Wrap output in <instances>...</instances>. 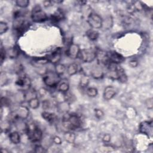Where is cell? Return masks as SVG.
I'll return each mask as SVG.
<instances>
[{
  "label": "cell",
  "mask_w": 153,
  "mask_h": 153,
  "mask_svg": "<svg viewBox=\"0 0 153 153\" xmlns=\"http://www.w3.org/2000/svg\"><path fill=\"white\" fill-rule=\"evenodd\" d=\"M63 126L69 130L76 129L81 126V118L76 114L65 113L62 119Z\"/></svg>",
  "instance_id": "6da1fadb"
},
{
  "label": "cell",
  "mask_w": 153,
  "mask_h": 153,
  "mask_svg": "<svg viewBox=\"0 0 153 153\" xmlns=\"http://www.w3.org/2000/svg\"><path fill=\"white\" fill-rule=\"evenodd\" d=\"M26 130L28 138L32 142L39 141L42 136V133L41 129L34 124H30L26 126Z\"/></svg>",
  "instance_id": "7a4b0ae2"
},
{
  "label": "cell",
  "mask_w": 153,
  "mask_h": 153,
  "mask_svg": "<svg viewBox=\"0 0 153 153\" xmlns=\"http://www.w3.org/2000/svg\"><path fill=\"white\" fill-rule=\"evenodd\" d=\"M43 81L46 85L50 87H54L57 86L60 80L59 75H57L56 72L48 71L44 75Z\"/></svg>",
  "instance_id": "3957f363"
},
{
  "label": "cell",
  "mask_w": 153,
  "mask_h": 153,
  "mask_svg": "<svg viewBox=\"0 0 153 153\" xmlns=\"http://www.w3.org/2000/svg\"><path fill=\"white\" fill-rule=\"evenodd\" d=\"M31 18L36 23L44 22L48 19L46 13L42 10L39 5H35L33 8L31 13Z\"/></svg>",
  "instance_id": "277c9868"
},
{
  "label": "cell",
  "mask_w": 153,
  "mask_h": 153,
  "mask_svg": "<svg viewBox=\"0 0 153 153\" xmlns=\"http://www.w3.org/2000/svg\"><path fill=\"white\" fill-rule=\"evenodd\" d=\"M29 111L28 108L25 106H20L16 111L11 114V118L13 121L18 120H25L29 116Z\"/></svg>",
  "instance_id": "5b68a950"
},
{
  "label": "cell",
  "mask_w": 153,
  "mask_h": 153,
  "mask_svg": "<svg viewBox=\"0 0 153 153\" xmlns=\"http://www.w3.org/2000/svg\"><path fill=\"white\" fill-rule=\"evenodd\" d=\"M79 57L82 62L85 63H90L96 59V51L91 48L82 49L80 50Z\"/></svg>",
  "instance_id": "8992f818"
},
{
  "label": "cell",
  "mask_w": 153,
  "mask_h": 153,
  "mask_svg": "<svg viewBox=\"0 0 153 153\" xmlns=\"http://www.w3.org/2000/svg\"><path fill=\"white\" fill-rule=\"evenodd\" d=\"M87 22L93 29H99L103 26V20L98 14L91 13L87 17Z\"/></svg>",
  "instance_id": "52a82bcc"
},
{
  "label": "cell",
  "mask_w": 153,
  "mask_h": 153,
  "mask_svg": "<svg viewBox=\"0 0 153 153\" xmlns=\"http://www.w3.org/2000/svg\"><path fill=\"white\" fill-rule=\"evenodd\" d=\"M16 85L19 87L20 90L25 92L29 90L30 85V80L27 76L23 75L20 76L16 81Z\"/></svg>",
  "instance_id": "ba28073f"
},
{
  "label": "cell",
  "mask_w": 153,
  "mask_h": 153,
  "mask_svg": "<svg viewBox=\"0 0 153 153\" xmlns=\"http://www.w3.org/2000/svg\"><path fill=\"white\" fill-rule=\"evenodd\" d=\"M80 50L78 45L71 43L66 50V55L71 59H76L79 56Z\"/></svg>",
  "instance_id": "9c48e42d"
},
{
  "label": "cell",
  "mask_w": 153,
  "mask_h": 153,
  "mask_svg": "<svg viewBox=\"0 0 153 153\" xmlns=\"http://www.w3.org/2000/svg\"><path fill=\"white\" fill-rule=\"evenodd\" d=\"M109 60L111 63H113L115 64H119L122 63L124 60V57L118 53L112 51L108 53Z\"/></svg>",
  "instance_id": "30bf717a"
},
{
  "label": "cell",
  "mask_w": 153,
  "mask_h": 153,
  "mask_svg": "<svg viewBox=\"0 0 153 153\" xmlns=\"http://www.w3.org/2000/svg\"><path fill=\"white\" fill-rule=\"evenodd\" d=\"M61 50L60 48H57L52 52L50 54L48 55L47 57L48 62L53 64H57L61 59Z\"/></svg>",
  "instance_id": "8fae6325"
},
{
  "label": "cell",
  "mask_w": 153,
  "mask_h": 153,
  "mask_svg": "<svg viewBox=\"0 0 153 153\" xmlns=\"http://www.w3.org/2000/svg\"><path fill=\"white\" fill-rule=\"evenodd\" d=\"M28 22L23 20H19L14 24V29L18 33H22L28 28Z\"/></svg>",
  "instance_id": "7c38bea8"
},
{
  "label": "cell",
  "mask_w": 153,
  "mask_h": 153,
  "mask_svg": "<svg viewBox=\"0 0 153 153\" xmlns=\"http://www.w3.org/2000/svg\"><path fill=\"white\" fill-rule=\"evenodd\" d=\"M96 58L97 59V61L101 64L108 65L110 63L109 60L108 53L102 50H99L96 51Z\"/></svg>",
  "instance_id": "4fadbf2b"
},
{
  "label": "cell",
  "mask_w": 153,
  "mask_h": 153,
  "mask_svg": "<svg viewBox=\"0 0 153 153\" xmlns=\"http://www.w3.org/2000/svg\"><path fill=\"white\" fill-rule=\"evenodd\" d=\"M116 79L123 83H124L127 81V76L124 70L118 65H117L116 68Z\"/></svg>",
  "instance_id": "5bb4252c"
},
{
  "label": "cell",
  "mask_w": 153,
  "mask_h": 153,
  "mask_svg": "<svg viewBox=\"0 0 153 153\" xmlns=\"http://www.w3.org/2000/svg\"><path fill=\"white\" fill-rule=\"evenodd\" d=\"M116 94V90L114 87L112 86H108L106 87L103 91V98L106 100H109L112 99Z\"/></svg>",
  "instance_id": "9a60e30c"
},
{
  "label": "cell",
  "mask_w": 153,
  "mask_h": 153,
  "mask_svg": "<svg viewBox=\"0 0 153 153\" xmlns=\"http://www.w3.org/2000/svg\"><path fill=\"white\" fill-rule=\"evenodd\" d=\"M152 123H149V122H143L140 124V130L141 132L146 134H152Z\"/></svg>",
  "instance_id": "2e32d148"
},
{
  "label": "cell",
  "mask_w": 153,
  "mask_h": 153,
  "mask_svg": "<svg viewBox=\"0 0 153 153\" xmlns=\"http://www.w3.org/2000/svg\"><path fill=\"white\" fill-rule=\"evenodd\" d=\"M57 87L59 91L66 93L69 90V85L67 80L63 79L62 81H60V82L57 85Z\"/></svg>",
  "instance_id": "e0dca14e"
},
{
  "label": "cell",
  "mask_w": 153,
  "mask_h": 153,
  "mask_svg": "<svg viewBox=\"0 0 153 153\" xmlns=\"http://www.w3.org/2000/svg\"><path fill=\"white\" fill-rule=\"evenodd\" d=\"M42 116L46 121H47L50 123H53L57 119V117L54 114L51 113V112H42Z\"/></svg>",
  "instance_id": "ac0fdd59"
},
{
  "label": "cell",
  "mask_w": 153,
  "mask_h": 153,
  "mask_svg": "<svg viewBox=\"0 0 153 153\" xmlns=\"http://www.w3.org/2000/svg\"><path fill=\"white\" fill-rule=\"evenodd\" d=\"M91 76L96 79L102 78L103 75V72L102 69L99 67H94L92 69L91 71Z\"/></svg>",
  "instance_id": "d6986e66"
},
{
  "label": "cell",
  "mask_w": 153,
  "mask_h": 153,
  "mask_svg": "<svg viewBox=\"0 0 153 153\" xmlns=\"http://www.w3.org/2000/svg\"><path fill=\"white\" fill-rule=\"evenodd\" d=\"M79 71V66L75 63L70 64L67 69V72L69 75H74Z\"/></svg>",
  "instance_id": "ffe728a7"
},
{
  "label": "cell",
  "mask_w": 153,
  "mask_h": 153,
  "mask_svg": "<svg viewBox=\"0 0 153 153\" xmlns=\"http://www.w3.org/2000/svg\"><path fill=\"white\" fill-rule=\"evenodd\" d=\"M57 108L59 112L67 113L69 109V105L68 102L65 100L63 102L59 103L57 105Z\"/></svg>",
  "instance_id": "44dd1931"
},
{
  "label": "cell",
  "mask_w": 153,
  "mask_h": 153,
  "mask_svg": "<svg viewBox=\"0 0 153 153\" xmlns=\"http://www.w3.org/2000/svg\"><path fill=\"white\" fill-rule=\"evenodd\" d=\"M9 138L11 142L14 144H17L20 141V136L17 131L11 132L9 135Z\"/></svg>",
  "instance_id": "7402d4cb"
},
{
  "label": "cell",
  "mask_w": 153,
  "mask_h": 153,
  "mask_svg": "<svg viewBox=\"0 0 153 153\" xmlns=\"http://www.w3.org/2000/svg\"><path fill=\"white\" fill-rule=\"evenodd\" d=\"M86 35L89 38V39L91 41H95L99 37V32L96 30L90 29L86 32Z\"/></svg>",
  "instance_id": "603a6c76"
},
{
  "label": "cell",
  "mask_w": 153,
  "mask_h": 153,
  "mask_svg": "<svg viewBox=\"0 0 153 153\" xmlns=\"http://www.w3.org/2000/svg\"><path fill=\"white\" fill-rule=\"evenodd\" d=\"M28 105L30 108L32 109H36L37 108L39 107V102L38 99L36 97L30 99L28 101Z\"/></svg>",
  "instance_id": "cb8c5ba5"
},
{
  "label": "cell",
  "mask_w": 153,
  "mask_h": 153,
  "mask_svg": "<svg viewBox=\"0 0 153 153\" xmlns=\"http://www.w3.org/2000/svg\"><path fill=\"white\" fill-rule=\"evenodd\" d=\"M64 17V14L62 13V11L60 10H57L52 16H51V18L52 20L58 22L60 20H62Z\"/></svg>",
  "instance_id": "d4e9b609"
},
{
  "label": "cell",
  "mask_w": 153,
  "mask_h": 153,
  "mask_svg": "<svg viewBox=\"0 0 153 153\" xmlns=\"http://www.w3.org/2000/svg\"><path fill=\"white\" fill-rule=\"evenodd\" d=\"M65 70H66V67L65 65L60 63H57L56 65L55 72L59 76L62 75L65 72Z\"/></svg>",
  "instance_id": "484cf974"
},
{
  "label": "cell",
  "mask_w": 153,
  "mask_h": 153,
  "mask_svg": "<svg viewBox=\"0 0 153 153\" xmlns=\"http://www.w3.org/2000/svg\"><path fill=\"white\" fill-rule=\"evenodd\" d=\"M65 139L69 142V143H73L75 139V135L71 132H66L64 135Z\"/></svg>",
  "instance_id": "4316f807"
},
{
  "label": "cell",
  "mask_w": 153,
  "mask_h": 153,
  "mask_svg": "<svg viewBox=\"0 0 153 153\" xmlns=\"http://www.w3.org/2000/svg\"><path fill=\"white\" fill-rule=\"evenodd\" d=\"M16 5L21 8H26L29 4V1L28 0H17L16 1Z\"/></svg>",
  "instance_id": "83f0119b"
},
{
  "label": "cell",
  "mask_w": 153,
  "mask_h": 153,
  "mask_svg": "<svg viewBox=\"0 0 153 153\" xmlns=\"http://www.w3.org/2000/svg\"><path fill=\"white\" fill-rule=\"evenodd\" d=\"M87 94L90 97H96L97 94V90L94 87H90L88 88L87 90Z\"/></svg>",
  "instance_id": "f1b7e54d"
},
{
  "label": "cell",
  "mask_w": 153,
  "mask_h": 153,
  "mask_svg": "<svg viewBox=\"0 0 153 153\" xmlns=\"http://www.w3.org/2000/svg\"><path fill=\"white\" fill-rule=\"evenodd\" d=\"M88 82H89V78L87 76H83L81 77L80 80V84L81 87L87 86Z\"/></svg>",
  "instance_id": "f546056e"
},
{
  "label": "cell",
  "mask_w": 153,
  "mask_h": 153,
  "mask_svg": "<svg viewBox=\"0 0 153 153\" xmlns=\"http://www.w3.org/2000/svg\"><path fill=\"white\" fill-rule=\"evenodd\" d=\"M8 30V25L5 22H1L0 23V33L3 34Z\"/></svg>",
  "instance_id": "4dcf8cb0"
},
{
  "label": "cell",
  "mask_w": 153,
  "mask_h": 153,
  "mask_svg": "<svg viewBox=\"0 0 153 153\" xmlns=\"http://www.w3.org/2000/svg\"><path fill=\"white\" fill-rule=\"evenodd\" d=\"M36 62L38 64H41V65H44L46 64L47 63H48V60L47 59V57H40L38 58L36 60Z\"/></svg>",
  "instance_id": "1f68e13d"
},
{
  "label": "cell",
  "mask_w": 153,
  "mask_h": 153,
  "mask_svg": "<svg viewBox=\"0 0 153 153\" xmlns=\"http://www.w3.org/2000/svg\"><path fill=\"white\" fill-rule=\"evenodd\" d=\"M94 112H95V116L99 119H101L104 115V114H103V111H101L100 109H95Z\"/></svg>",
  "instance_id": "d6a6232c"
},
{
  "label": "cell",
  "mask_w": 153,
  "mask_h": 153,
  "mask_svg": "<svg viewBox=\"0 0 153 153\" xmlns=\"http://www.w3.org/2000/svg\"><path fill=\"white\" fill-rule=\"evenodd\" d=\"M146 105L148 109H152V106H153V103H152V98H149L148 99L146 102Z\"/></svg>",
  "instance_id": "836d02e7"
},
{
  "label": "cell",
  "mask_w": 153,
  "mask_h": 153,
  "mask_svg": "<svg viewBox=\"0 0 153 153\" xmlns=\"http://www.w3.org/2000/svg\"><path fill=\"white\" fill-rule=\"evenodd\" d=\"M35 152H46L45 149L41 146L38 145L35 148Z\"/></svg>",
  "instance_id": "e575fe53"
},
{
  "label": "cell",
  "mask_w": 153,
  "mask_h": 153,
  "mask_svg": "<svg viewBox=\"0 0 153 153\" xmlns=\"http://www.w3.org/2000/svg\"><path fill=\"white\" fill-rule=\"evenodd\" d=\"M5 58V51L3 48V47H1V63H2L3 60H4Z\"/></svg>",
  "instance_id": "d590c367"
},
{
  "label": "cell",
  "mask_w": 153,
  "mask_h": 153,
  "mask_svg": "<svg viewBox=\"0 0 153 153\" xmlns=\"http://www.w3.org/2000/svg\"><path fill=\"white\" fill-rule=\"evenodd\" d=\"M1 105L2 106H8L9 105V100L5 97L1 98Z\"/></svg>",
  "instance_id": "8d00e7d4"
},
{
  "label": "cell",
  "mask_w": 153,
  "mask_h": 153,
  "mask_svg": "<svg viewBox=\"0 0 153 153\" xmlns=\"http://www.w3.org/2000/svg\"><path fill=\"white\" fill-rule=\"evenodd\" d=\"M53 141L56 144H60L61 143V139L58 136H55L54 138H53Z\"/></svg>",
  "instance_id": "74e56055"
},
{
  "label": "cell",
  "mask_w": 153,
  "mask_h": 153,
  "mask_svg": "<svg viewBox=\"0 0 153 153\" xmlns=\"http://www.w3.org/2000/svg\"><path fill=\"white\" fill-rule=\"evenodd\" d=\"M129 65L131 67H136L137 65V62L136 60H131L130 62H129Z\"/></svg>",
  "instance_id": "f35d334b"
},
{
  "label": "cell",
  "mask_w": 153,
  "mask_h": 153,
  "mask_svg": "<svg viewBox=\"0 0 153 153\" xmlns=\"http://www.w3.org/2000/svg\"><path fill=\"white\" fill-rule=\"evenodd\" d=\"M44 5L45 7H48L52 5V1H44Z\"/></svg>",
  "instance_id": "ab89813d"
},
{
  "label": "cell",
  "mask_w": 153,
  "mask_h": 153,
  "mask_svg": "<svg viewBox=\"0 0 153 153\" xmlns=\"http://www.w3.org/2000/svg\"><path fill=\"white\" fill-rule=\"evenodd\" d=\"M110 138H111V136L107 134H105L103 137V140L105 142H108L110 140Z\"/></svg>",
  "instance_id": "60d3db41"
}]
</instances>
